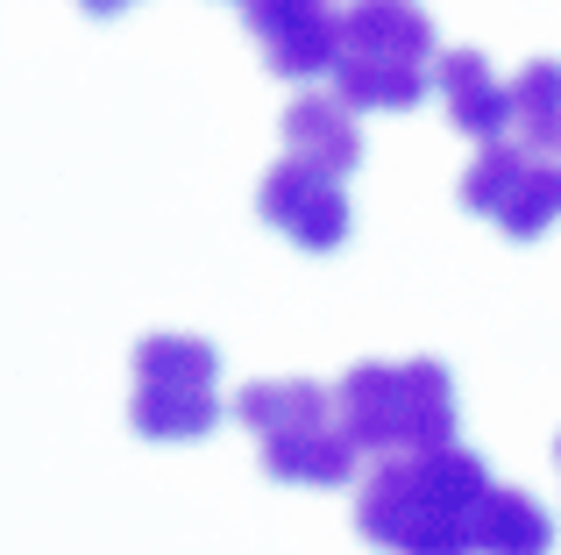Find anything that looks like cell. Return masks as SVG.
<instances>
[{
  "mask_svg": "<svg viewBox=\"0 0 561 555\" xmlns=\"http://www.w3.org/2000/svg\"><path fill=\"white\" fill-rule=\"evenodd\" d=\"M491 491L477 449H412L377 456L356 491V534L391 555H477V506Z\"/></svg>",
  "mask_w": 561,
  "mask_h": 555,
  "instance_id": "6da1fadb",
  "label": "cell"
},
{
  "mask_svg": "<svg viewBox=\"0 0 561 555\" xmlns=\"http://www.w3.org/2000/svg\"><path fill=\"white\" fill-rule=\"evenodd\" d=\"M234 420L256 434V456L277 485H348L363 463L342 406L313 377H256L234 392Z\"/></svg>",
  "mask_w": 561,
  "mask_h": 555,
  "instance_id": "7a4b0ae2",
  "label": "cell"
},
{
  "mask_svg": "<svg viewBox=\"0 0 561 555\" xmlns=\"http://www.w3.org/2000/svg\"><path fill=\"white\" fill-rule=\"evenodd\" d=\"M334 406H342L363 456H412V449L455 442V377L434 356L348 363L334 385Z\"/></svg>",
  "mask_w": 561,
  "mask_h": 555,
  "instance_id": "3957f363",
  "label": "cell"
},
{
  "mask_svg": "<svg viewBox=\"0 0 561 555\" xmlns=\"http://www.w3.org/2000/svg\"><path fill=\"white\" fill-rule=\"evenodd\" d=\"M214 342L199 335H142L136 342V399H128V428L150 442H199L220 420L214 399Z\"/></svg>",
  "mask_w": 561,
  "mask_h": 555,
  "instance_id": "277c9868",
  "label": "cell"
},
{
  "mask_svg": "<svg viewBox=\"0 0 561 555\" xmlns=\"http://www.w3.org/2000/svg\"><path fill=\"white\" fill-rule=\"evenodd\" d=\"M455 200L491 228H505L512 242H534L561 214V165L534 143H477V165L462 171Z\"/></svg>",
  "mask_w": 561,
  "mask_h": 555,
  "instance_id": "5b68a950",
  "label": "cell"
},
{
  "mask_svg": "<svg viewBox=\"0 0 561 555\" xmlns=\"http://www.w3.org/2000/svg\"><path fill=\"white\" fill-rule=\"evenodd\" d=\"M256 214L271 228H285L299 250H342L348 242V193H342V179L334 171H320V165H306V157H277L271 171H263V185H256Z\"/></svg>",
  "mask_w": 561,
  "mask_h": 555,
  "instance_id": "8992f818",
  "label": "cell"
},
{
  "mask_svg": "<svg viewBox=\"0 0 561 555\" xmlns=\"http://www.w3.org/2000/svg\"><path fill=\"white\" fill-rule=\"evenodd\" d=\"M242 22L277 79H313V71H334V57H342V8L334 0H242Z\"/></svg>",
  "mask_w": 561,
  "mask_h": 555,
  "instance_id": "52a82bcc",
  "label": "cell"
},
{
  "mask_svg": "<svg viewBox=\"0 0 561 555\" xmlns=\"http://www.w3.org/2000/svg\"><path fill=\"white\" fill-rule=\"evenodd\" d=\"M434 86L448 122L462 128L469 143H497L512 128V86L483 65V50H440L434 57Z\"/></svg>",
  "mask_w": 561,
  "mask_h": 555,
  "instance_id": "ba28073f",
  "label": "cell"
},
{
  "mask_svg": "<svg viewBox=\"0 0 561 555\" xmlns=\"http://www.w3.org/2000/svg\"><path fill=\"white\" fill-rule=\"evenodd\" d=\"M277 128H285V157H306V165L334 171V179H348V171L363 165L356 107H348L342 93H299Z\"/></svg>",
  "mask_w": 561,
  "mask_h": 555,
  "instance_id": "9c48e42d",
  "label": "cell"
},
{
  "mask_svg": "<svg viewBox=\"0 0 561 555\" xmlns=\"http://www.w3.org/2000/svg\"><path fill=\"white\" fill-rule=\"evenodd\" d=\"M342 50L426 65V57H434V22H426L412 0H356V8L342 14Z\"/></svg>",
  "mask_w": 561,
  "mask_h": 555,
  "instance_id": "30bf717a",
  "label": "cell"
},
{
  "mask_svg": "<svg viewBox=\"0 0 561 555\" xmlns=\"http://www.w3.org/2000/svg\"><path fill=\"white\" fill-rule=\"evenodd\" d=\"M328 79H334V93H342L356 114H398V107H420L426 100V65H398V57L342 50Z\"/></svg>",
  "mask_w": 561,
  "mask_h": 555,
  "instance_id": "8fae6325",
  "label": "cell"
},
{
  "mask_svg": "<svg viewBox=\"0 0 561 555\" xmlns=\"http://www.w3.org/2000/svg\"><path fill=\"white\" fill-rule=\"evenodd\" d=\"M554 548V520L540 513L534 491L519 485H491L477 506V555H548Z\"/></svg>",
  "mask_w": 561,
  "mask_h": 555,
  "instance_id": "7c38bea8",
  "label": "cell"
},
{
  "mask_svg": "<svg viewBox=\"0 0 561 555\" xmlns=\"http://www.w3.org/2000/svg\"><path fill=\"white\" fill-rule=\"evenodd\" d=\"M512 128H519V143L561 157V57L519 65V79H512Z\"/></svg>",
  "mask_w": 561,
  "mask_h": 555,
  "instance_id": "4fadbf2b",
  "label": "cell"
},
{
  "mask_svg": "<svg viewBox=\"0 0 561 555\" xmlns=\"http://www.w3.org/2000/svg\"><path fill=\"white\" fill-rule=\"evenodd\" d=\"M79 8H85V14H122L128 0H79Z\"/></svg>",
  "mask_w": 561,
  "mask_h": 555,
  "instance_id": "5bb4252c",
  "label": "cell"
},
{
  "mask_svg": "<svg viewBox=\"0 0 561 555\" xmlns=\"http://www.w3.org/2000/svg\"><path fill=\"white\" fill-rule=\"evenodd\" d=\"M554 463H561V434H554Z\"/></svg>",
  "mask_w": 561,
  "mask_h": 555,
  "instance_id": "9a60e30c",
  "label": "cell"
}]
</instances>
